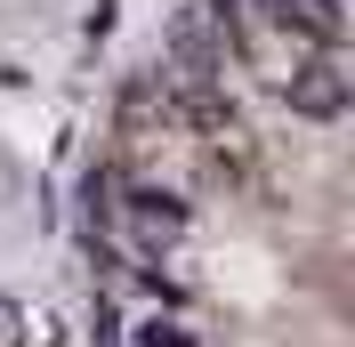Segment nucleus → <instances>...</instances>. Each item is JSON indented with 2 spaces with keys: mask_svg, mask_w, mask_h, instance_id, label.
Here are the masks:
<instances>
[{
  "mask_svg": "<svg viewBox=\"0 0 355 347\" xmlns=\"http://www.w3.org/2000/svg\"><path fill=\"white\" fill-rule=\"evenodd\" d=\"M137 347H202V339H194L186 315H146V323H137Z\"/></svg>",
  "mask_w": 355,
  "mask_h": 347,
  "instance_id": "nucleus-2",
  "label": "nucleus"
},
{
  "mask_svg": "<svg viewBox=\"0 0 355 347\" xmlns=\"http://www.w3.org/2000/svg\"><path fill=\"white\" fill-rule=\"evenodd\" d=\"M0 347H24V315H17L8 299H0Z\"/></svg>",
  "mask_w": 355,
  "mask_h": 347,
  "instance_id": "nucleus-3",
  "label": "nucleus"
},
{
  "mask_svg": "<svg viewBox=\"0 0 355 347\" xmlns=\"http://www.w3.org/2000/svg\"><path fill=\"white\" fill-rule=\"evenodd\" d=\"M355 73H347V41H315L307 57H299V73L283 81V97H291V113H307V121H339L347 113V97H355Z\"/></svg>",
  "mask_w": 355,
  "mask_h": 347,
  "instance_id": "nucleus-1",
  "label": "nucleus"
}]
</instances>
